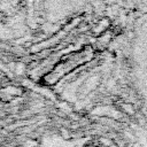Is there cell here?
Instances as JSON below:
<instances>
[{
  "label": "cell",
  "instance_id": "obj_1",
  "mask_svg": "<svg viewBox=\"0 0 147 147\" xmlns=\"http://www.w3.org/2000/svg\"><path fill=\"white\" fill-rule=\"evenodd\" d=\"M125 67L129 86L147 124V9L140 10L129 29Z\"/></svg>",
  "mask_w": 147,
  "mask_h": 147
},
{
  "label": "cell",
  "instance_id": "obj_2",
  "mask_svg": "<svg viewBox=\"0 0 147 147\" xmlns=\"http://www.w3.org/2000/svg\"><path fill=\"white\" fill-rule=\"evenodd\" d=\"M133 2L138 6V8L140 10L147 9V0H133Z\"/></svg>",
  "mask_w": 147,
  "mask_h": 147
}]
</instances>
